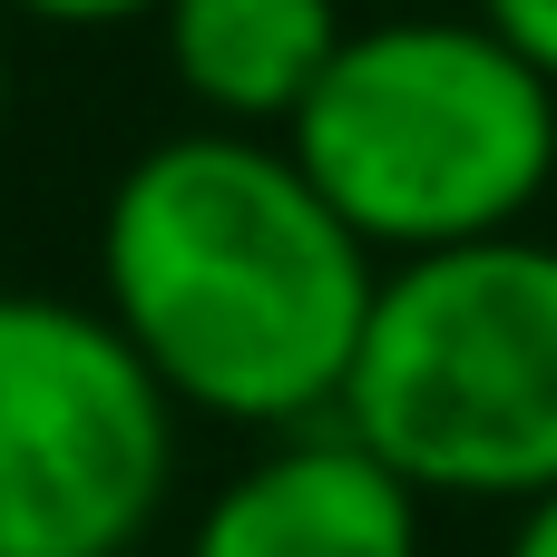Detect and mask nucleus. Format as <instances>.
I'll list each match as a JSON object with an SVG mask.
<instances>
[{
	"label": "nucleus",
	"instance_id": "6",
	"mask_svg": "<svg viewBox=\"0 0 557 557\" xmlns=\"http://www.w3.org/2000/svg\"><path fill=\"white\" fill-rule=\"evenodd\" d=\"M166 69L206 108V127H294V108L323 88L333 49L352 39L333 0H166Z\"/></svg>",
	"mask_w": 557,
	"mask_h": 557
},
{
	"label": "nucleus",
	"instance_id": "2",
	"mask_svg": "<svg viewBox=\"0 0 557 557\" xmlns=\"http://www.w3.org/2000/svg\"><path fill=\"white\" fill-rule=\"evenodd\" d=\"M284 147L382 264H411L529 225L557 186V88L480 20H382L333 49Z\"/></svg>",
	"mask_w": 557,
	"mask_h": 557
},
{
	"label": "nucleus",
	"instance_id": "5",
	"mask_svg": "<svg viewBox=\"0 0 557 557\" xmlns=\"http://www.w3.org/2000/svg\"><path fill=\"white\" fill-rule=\"evenodd\" d=\"M186 557H421V490L343 421H313L206 499Z\"/></svg>",
	"mask_w": 557,
	"mask_h": 557
},
{
	"label": "nucleus",
	"instance_id": "1",
	"mask_svg": "<svg viewBox=\"0 0 557 557\" xmlns=\"http://www.w3.org/2000/svg\"><path fill=\"white\" fill-rule=\"evenodd\" d=\"M382 255L323 206L284 137L186 127L117 166L98 215V313L176 411L313 431L343 411Z\"/></svg>",
	"mask_w": 557,
	"mask_h": 557
},
{
	"label": "nucleus",
	"instance_id": "7",
	"mask_svg": "<svg viewBox=\"0 0 557 557\" xmlns=\"http://www.w3.org/2000/svg\"><path fill=\"white\" fill-rule=\"evenodd\" d=\"M480 29L509 39V49L557 88V0H480Z\"/></svg>",
	"mask_w": 557,
	"mask_h": 557
},
{
	"label": "nucleus",
	"instance_id": "10",
	"mask_svg": "<svg viewBox=\"0 0 557 557\" xmlns=\"http://www.w3.org/2000/svg\"><path fill=\"white\" fill-rule=\"evenodd\" d=\"M0 117H10V49H0Z\"/></svg>",
	"mask_w": 557,
	"mask_h": 557
},
{
	"label": "nucleus",
	"instance_id": "4",
	"mask_svg": "<svg viewBox=\"0 0 557 557\" xmlns=\"http://www.w3.org/2000/svg\"><path fill=\"white\" fill-rule=\"evenodd\" d=\"M176 480V401L98 304L0 294V557H127Z\"/></svg>",
	"mask_w": 557,
	"mask_h": 557
},
{
	"label": "nucleus",
	"instance_id": "3",
	"mask_svg": "<svg viewBox=\"0 0 557 557\" xmlns=\"http://www.w3.org/2000/svg\"><path fill=\"white\" fill-rule=\"evenodd\" d=\"M421 499L529 509L557 490V245L490 235L382 264L343 411Z\"/></svg>",
	"mask_w": 557,
	"mask_h": 557
},
{
	"label": "nucleus",
	"instance_id": "9",
	"mask_svg": "<svg viewBox=\"0 0 557 557\" xmlns=\"http://www.w3.org/2000/svg\"><path fill=\"white\" fill-rule=\"evenodd\" d=\"M499 557H557V490L519 509V529H509V548H499Z\"/></svg>",
	"mask_w": 557,
	"mask_h": 557
},
{
	"label": "nucleus",
	"instance_id": "8",
	"mask_svg": "<svg viewBox=\"0 0 557 557\" xmlns=\"http://www.w3.org/2000/svg\"><path fill=\"white\" fill-rule=\"evenodd\" d=\"M20 20H49V29H127V20H157L166 0H0Z\"/></svg>",
	"mask_w": 557,
	"mask_h": 557
}]
</instances>
